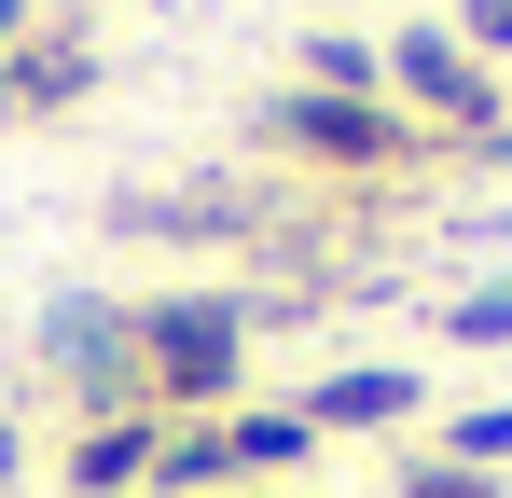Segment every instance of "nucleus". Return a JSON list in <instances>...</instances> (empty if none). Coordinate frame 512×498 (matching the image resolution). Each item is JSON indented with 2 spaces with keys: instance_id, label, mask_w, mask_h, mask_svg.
I'll return each instance as SVG.
<instances>
[{
  "instance_id": "8",
  "label": "nucleus",
  "mask_w": 512,
  "mask_h": 498,
  "mask_svg": "<svg viewBox=\"0 0 512 498\" xmlns=\"http://www.w3.org/2000/svg\"><path fill=\"white\" fill-rule=\"evenodd\" d=\"M305 457H319V429H305L291 402H277V415H222V498L277 485V471H305Z\"/></svg>"
},
{
  "instance_id": "4",
  "label": "nucleus",
  "mask_w": 512,
  "mask_h": 498,
  "mask_svg": "<svg viewBox=\"0 0 512 498\" xmlns=\"http://www.w3.org/2000/svg\"><path fill=\"white\" fill-rule=\"evenodd\" d=\"M42 374L97 415H153V388H139V305H111V291H56L42 305Z\"/></svg>"
},
{
  "instance_id": "17",
  "label": "nucleus",
  "mask_w": 512,
  "mask_h": 498,
  "mask_svg": "<svg viewBox=\"0 0 512 498\" xmlns=\"http://www.w3.org/2000/svg\"><path fill=\"white\" fill-rule=\"evenodd\" d=\"M236 498H291V485H236Z\"/></svg>"
},
{
  "instance_id": "1",
  "label": "nucleus",
  "mask_w": 512,
  "mask_h": 498,
  "mask_svg": "<svg viewBox=\"0 0 512 498\" xmlns=\"http://www.w3.org/2000/svg\"><path fill=\"white\" fill-rule=\"evenodd\" d=\"M236 374H250V291H153L139 305V388L167 429L236 402Z\"/></svg>"
},
{
  "instance_id": "9",
  "label": "nucleus",
  "mask_w": 512,
  "mask_h": 498,
  "mask_svg": "<svg viewBox=\"0 0 512 498\" xmlns=\"http://www.w3.org/2000/svg\"><path fill=\"white\" fill-rule=\"evenodd\" d=\"M305 83H319V97H388V56L346 42V28H319V42H305Z\"/></svg>"
},
{
  "instance_id": "18",
  "label": "nucleus",
  "mask_w": 512,
  "mask_h": 498,
  "mask_svg": "<svg viewBox=\"0 0 512 498\" xmlns=\"http://www.w3.org/2000/svg\"><path fill=\"white\" fill-rule=\"evenodd\" d=\"M84 14H97V0H84Z\"/></svg>"
},
{
  "instance_id": "3",
  "label": "nucleus",
  "mask_w": 512,
  "mask_h": 498,
  "mask_svg": "<svg viewBox=\"0 0 512 498\" xmlns=\"http://www.w3.org/2000/svg\"><path fill=\"white\" fill-rule=\"evenodd\" d=\"M374 56H388V111H416L429 139H471V153H485V139L512 125V111H499V70H485L457 28H429V14H416V28H388Z\"/></svg>"
},
{
  "instance_id": "13",
  "label": "nucleus",
  "mask_w": 512,
  "mask_h": 498,
  "mask_svg": "<svg viewBox=\"0 0 512 498\" xmlns=\"http://www.w3.org/2000/svg\"><path fill=\"white\" fill-rule=\"evenodd\" d=\"M457 42L471 56H512V0H457Z\"/></svg>"
},
{
  "instance_id": "14",
  "label": "nucleus",
  "mask_w": 512,
  "mask_h": 498,
  "mask_svg": "<svg viewBox=\"0 0 512 498\" xmlns=\"http://www.w3.org/2000/svg\"><path fill=\"white\" fill-rule=\"evenodd\" d=\"M28 28H42V0H0V56H14V42H28Z\"/></svg>"
},
{
  "instance_id": "2",
  "label": "nucleus",
  "mask_w": 512,
  "mask_h": 498,
  "mask_svg": "<svg viewBox=\"0 0 512 498\" xmlns=\"http://www.w3.org/2000/svg\"><path fill=\"white\" fill-rule=\"evenodd\" d=\"M250 125H263V153L346 166V180H374V166H429V153H443V139H429L416 111H388V97H319V83H291V97H263Z\"/></svg>"
},
{
  "instance_id": "16",
  "label": "nucleus",
  "mask_w": 512,
  "mask_h": 498,
  "mask_svg": "<svg viewBox=\"0 0 512 498\" xmlns=\"http://www.w3.org/2000/svg\"><path fill=\"white\" fill-rule=\"evenodd\" d=\"M485 166H512V125H499V139H485Z\"/></svg>"
},
{
  "instance_id": "5",
  "label": "nucleus",
  "mask_w": 512,
  "mask_h": 498,
  "mask_svg": "<svg viewBox=\"0 0 512 498\" xmlns=\"http://www.w3.org/2000/svg\"><path fill=\"white\" fill-rule=\"evenodd\" d=\"M97 97V42L84 28H28L0 56V125H42V111H84Z\"/></svg>"
},
{
  "instance_id": "6",
  "label": "nucleus",
  "mask_w": 512,
  "mask_h": 498,
  "mask_svg": "<svg viewBox=\"0 0 512 498\" xmlns=\"http://www.w3.org/2000/svg\"><path fill=\"white\" fill-rule=\"evenodd\" d=\"M416 402H429V374H416V360H346V374H319V388H305L291 415L333 443V429H402Z\"/></svg>"
},
{
  "instance_id": "7",
  "label": "nucleus",
  "mask_w": 512,
  "mask_h": 498,
  "mask_svg": "<svg viewBox=\"0 0 512 498\" xmlns=\"http://www.w3.org/2000/svg\"><path fill=\"white\" fill-rule=\"evenodd\" d=\"M153 457H167V415H97L70 429V498H139Z\"/></svg>"
},
{
  "instance_id": "11",
  "label": "nucleus",
  "mask_w": 512,
  "mask_h": 498,
  "mask_svg": "<svg viewBox=\"0 0 512 498\" xmlns=\"http://www.w3.org/2000/svg\"><path fill=\"white\" fill-rule=\"evenodd\" d=\"M443 346H512V277L457 291V305H443Z\"/></svg>"
},
{
  "instance_id": "10",
  "label": "nucleus",
  "mask_w": 512,
  "mask_h": 498,
  "mask_svg": "<svg viewBox=\"0 0 512 498\" xmlns=\"http://www.w3.org/2000/svg\"><path fill=\"white\" fill-rule=\"evenodd\" d=\"M443 457H457V471H485V485H499V471H512V415H499V402H471V415H443Z\"/></svg>"
},
{
  "instance_id": "15",
  "label": "nucleus",
  "mask_w": 512,
  "mask_h": 498,
  "mask_svg": "<svg viewBox=\"0 0 512 498\" xmlns=\"http://www.w3.org/2000/svg\"><path fill=\"white\" fill-rule=\"evenodd\" d=\"M14 471H28V443H14V415H0V485H14Z\"/></svg>"
},
{
  "instance_id": "12",
  "label": "nucleus",
  "mask_w": 512,
  "mask_h": 498,
  "mask_svg": "<svg viewBox=\"0 0 512 498\" xmlns=\"http://www.w3.org/2000/svg\"><path fill=\"white\" fill-rule=\"evenodd\" d=\"M402 498H499V485H485V471H457V457H416V471H402Z\"/></svg>"
}]
</instances>
